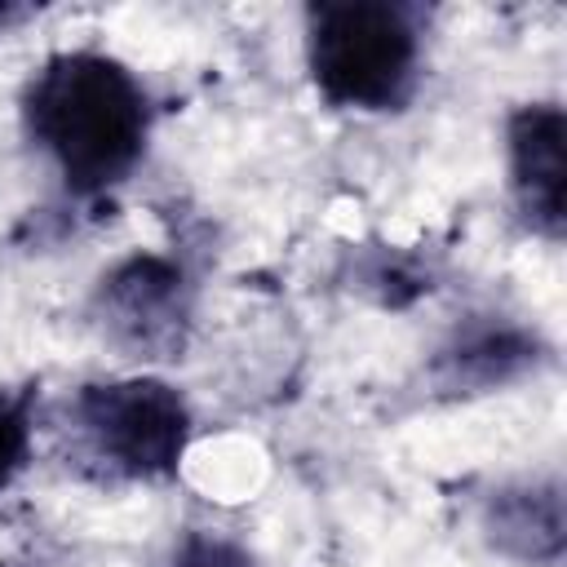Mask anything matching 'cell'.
<instances>
[{"mask_svg":"<svg viewBox=\"0 0 567 567\" xmlns=\"http://www.w3.org/2000/svg\"><path fill=\"white\" fill-rule=\"evenodd\" d=\"M27 18H31V9H22V4H0V31L18 27V22H27Z\"/></svg>","mask_w":567,"mask_h":567,"instance_id":"30bf717a","label":"cell"},{"mask_svg":"<svg viewBox=\"0 0 567 567\" xmlns=\"http://www.w3.org/2000/svg\"><path fill=\"white\" fill-rule=\"evenodd\" d=\"M509 186L523 221L540 239H563L567 226V120L558 102H527L509 115Z\"/></svg>","mask_w":567,"mask_h":567,"instance_id":"5b68a950","label":"cell"},{"mask_svg":"<svg viewBox=\"0 0 567 567\" xmlns=\"http://www.w3.org/2000/svg\"><path fill=\"white\" fill-rule=\"evenodd\" d=\"M93 319L128 359H177L190 332V279L173 257L133 252L102 275Z\"/></svg>","mask_w":567,"mask_h":567,"instance_id":"277c9868","label":"cell"},{"mask_svg":"<svg viewBox=\"0 0 567 567\" xmlns=\"http://www.w3.org/2000/svg\"><path fill=\"white\" fill-rule=\"evenodd\" d=\"M173 567H252L248 549L226 540V536H213V532H190L177 554H173Z\"/></svg>","mask_w":567,"mask_h":567,"instance_id":"9c48e42d","label":"cell"},{"mask_svg":"<svg viewBox=\"0 0 567 567\" xmlns=\"http://www.w3.org/2000/svg\"><path fill=\"white\" fill-rule=\"evenodd\" d=\"M75 434L93 461L115 478H168L190 443V408L159 377L89 381L71 403Z\"/></svg>","mask_w":567,"mask_h":567,"instance_id":"3957f363","label":"cell"},{"mask_svg":"<svg viewBox=\"0 0 567 567\" xmlns=\"http://www.w3.org/2000/svg\"><path fill=\"white\" fill-rule=\"evenodd\" d=\"M31 142L58 164L71 195H106L120 186L151 137V102L137 75L97 49L53 53L22 93Z\"/></svg>","mask_w":567,"mask_h":567,"instance_id":"6da1fadb","label":"cell"},{"mask_svg":"<svg viewBox=\"0 0 567 567\" xmlns=\"http://www.w3.org/2000/svg\"><path fill=\"white\" fill-rule=\"evenodd\" d=\"M306 62L323 102L399 111L421 66L416 13L394 0H319L306 9Z\"/></svg>","mask_w":567,"mask_h":567,"instance_id":"7a4b0ae2","label":"cell"},{"mask_svg":"<svg viewBox=\"0 0 567 567\" xmlns=\"http://www.w3.org/2000/svg\"><path fill=\"white\" fill-rule=\"evenodd\" d=\"M35 439V381L0 390V492L27 470Z\"/></svg>","mask_w":567,"mask_h":567,"instance_id":"ba28073f","label":"cell"},{"mask_svg":"<svg viewBox=\"0 0 567 567\" xmlns=\"http://www.w3.org/2000/svg\"><path fill=\"white\" fill-rule=\"evenodd\" d=\"M483 536L496 554L523 567H558L567 549V509L558 478L514 483L487 496Z\"/></svg>","mask_w":567,"mask_h":567,"instance_id":"8992f818","label":"cell"},{"mask_svg":"<svg viewBox=\"0 0 567 567\" xmlns=\"http://www.w3.org/2000/svg\"><path fill=\"white\" fill-rule=\"evenodd\" d=\"M545 359L536 332L518 323H474L456 332L430 363V377L443 394H487L514 385Z\"/></svg>","mask_w":567,"mask_h":567,"instance_id":"52a82bcc","label":"cell"}]
</instances>
